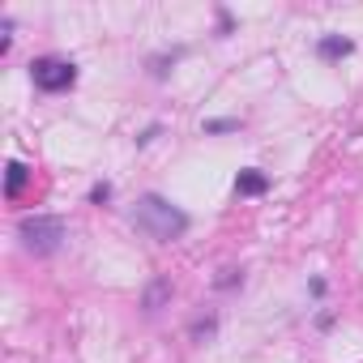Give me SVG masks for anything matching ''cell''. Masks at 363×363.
Wrapping results in <instances>:
<instances>
[{
  "mask_svg": "<svg viewBox=\"0 0 363 363\" xmlns=\"http://www.w3.org/2000/svg\"><path fill=\"white\" fill-rule=\"evenodd\" d=\"M316 52H320L325 60H342V56H350V52H354V43H350V39H342V35H325Z\"/></svg>",
  "mask_w": 363,
  "mask_h": 363,
  "instance_id": "5",
  "label": "cell"
},
{
  "mask_svg": "<svg viewBox=\"0 0 363 363\" xmlns=\"http://www.w3.org/2000/svg\"><path fill=\"white\" fill-rule=\"evenodd\" d=\"M133 223H137V231H145L150 240L167 244V240H179V235H184L189 214H184V210H175L171 201H162L158 193H150V197H141V201H137Z\"/></svg>",
  "mask_w": 363,
  "mask_h": 363,
  "instance_id": "1",
  "label": "cell"
},
{
  "mask_svg": "<svg viewBox=\"0 0 363 363\" xmlns=\"http://www.w3.org/2000/svg\"><path fill=\"white\" fill-rule=\"evenodd\" d=\"M30 77H35V86H39V90H48V94H60V90H69V86L77 82V69H73L69 60L39 56V60L30 65Z\"/></svg>",
  "mask_w": 363,
  "mask_h": 363,
  "instance_id": "3",
  "label": "cell"
},
{
  "mask_svg": "<svg viewBox=\"0 0 363 363\" xmlns=\"http://www.w3.org/2000/svg\"><path fill=\"white\" fill-rule=\"evenodd\" d=\"M18 235H22V244H26L35 257H48V252H56V248L69 240V227H65V218H56V214H30V218L18 223Z\"/></svg>",
  "mask_w": 363,
  "mask_h": 363,
  "instance_id": "2",
  "label": "cell"
},
{
  "mask_svg": "<svg viewBox=\"0 0 363 363\" xmlns=\"http://www.w3.org/2000/svg\"><path fill=\"white\" fill-rule=\"evenodd\" d=\"M167 295H171V282H167V278H154V282H150V291H145V308H150V312H158Z\"/></svg>",
  "mask_w": 363,
  "mask_h": 363,
  "instance_id": "7",
  "label": "cell"
},
{
  "mask_svg": "<svg viewBox=\"0 0 363 363\" xmlns=\"http://www.w3.org/2000/svg\"><path fill=\"white\" fill-rule=\"evenodd\" d=\"M265 189H269V175L257 171V167H248V171L235 175V193H240V197H261Z\"/></svg>",
  "mask_w": 363,
  "mask_h": 363,
  "instance_id": "4",
  "label": "cell"
},
{
  "mask_svg": "<svg viewBox=\"0 0 363 363\" xmlns=\"http://www.w3.org/2000/svg\"><path fill=\"white\" fill-rule=\"evenodd\" d=\"M26 179H30V171H26L22 162H9V167H5V197H22Z\"/></svg>",
  "mask_w": 363,
  "mask_h": 363,
  "instance_id": "6",
  "label": "cell"
},
{
  "mask_svg": "<svg viewBox=\"0 0 363 363\" xmlns=\"http://www.w3.org/2000/svg\"><path fill=\"white\" fill-rule=\"evenodd\" d=\"M231 128H240V124L235 120H210L206 124V133H231Z\"/></svg>",
  "mask_w": 363,
  "mask_h": 363,
  "instance_id": "8",
  "label": "cell"
},
{
  "mask_svg": "<svg viewBox=\"0 0 363 363\" xmlns=\"http://www.w3.org/2000/svg\"><path fill=\"white\" fill-rule=\"evenodd\" d=\"M107 197H111V184H94V189H90V201H94V206H103Z\"/></svg>",
  "mask_w": 363,
  "mask_h": 363,
  "instance_id": "9",
  "label": "cell"
}]
</instances>
